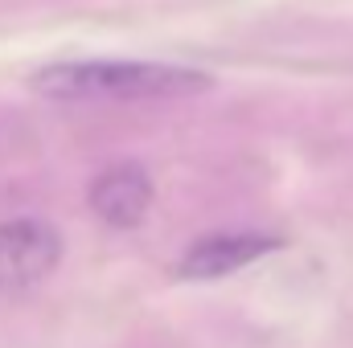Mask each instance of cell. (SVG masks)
Returning <instances> with one entry per match:
<instances>
[{"label": "cell", "mask_w": 353, "mask_h": 348, "mask_svg": "<svg viewBox=\"0 0 353 348\" xmlns=\"http://www.w3.org/2000/svg\"><path fill=\"white\" fill-rule=\"evenodd\" d=\"M283 250L279 234H263V230H230V234H205L197 238L181 262H176V279L185 283H210V279H226L251 262L267 259Z\"/></svg>", "instance_id": "3"}, {"label": "cell", "mask_w": 353, "mask_h": 348, "mask_svg": "<svg viewBox=\"0 0 353 348\" xmlns=\"http://www.w3.org/2000/svg\"><path fill=\"white\" fill-rule=\"evenodd\" d=\"M62 262V234L41 217L0 221V295L46 283Z\"/></svg>", "instance_id": "2"}, {"label": "cell", "mask_w": 353, "mask_h": 348, "mask_svg": "<svg viewBox=\"0 0 353 348\" xmlns=\"http://www.w3.org/2000/svg\"><path fill=\"white\" fill-rule=\"evenodd\" d=\"M87 201L94 209V217L111 230H136L148 209H152V176L144 173L136 160L111 164L90 180Z\"/></svg>", "instance_id": "4"}, {"label": "cell", "mask_w": 353, "mask_h": 348, "mask_svg": "<svg viewBox=\"0 0 353 348\" xmlns=\"http://www.w3.org/2000/svg\"><path fill=\"white\" fill-rule=\"evenodd\" d=\"M33 90L50 102H176L214 87V74L152 58H66L41 66Z\"/></svg>", "instance_id": "1"}]
</instances>
